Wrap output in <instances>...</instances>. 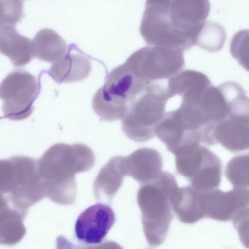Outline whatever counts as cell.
I'll return each mask as SVG.
<instances>
[{
  "mask_svg": "<svg viewBox=\"0 0 249 249\" xmlns=\"http://www.w3.org/2000/svg\"><path fill=\"white\" fill-rule=\"evenodd\" d=\"M210 9L209 0H146L140 32L149 45L186 51L196 45Z\"/></svg>",
  "mask_w": 249,
  "mask_h": 249,
  "instance_id": "1",
  "label": "cell"
},
{
  "mask_svg": "<svg viewBox=\"0 0 249 249\" xmlns=\"http://www.w3.org/2000/svg\"><path fill=\"white\" fill-rule=\"evenodd\" d=\"M178 188L175 177L161 172L155 179L142 183L137 194L143 232L151 247L161 244L167 235L173 214L171 197Z\"/></svg>",
  "mask_w": 249,
  "mask_h": 249,
  "instance_id": "2",
  "label": "cell"
},
{
  "mask_svg": "<svg viewBox=\"0 0 249 249\" xmlns=\"http://www.w3.org/2000/svg\"><path fill=\"white\" fill-rule=\"evenodd\" d=\"M147 85L137 78L124 63L114 68L104 85L94 94L92 107L102 119H122L128 105L146 89Z\"/></svg>",
  "mask_w": 249,
  "mask_h": 249,
  "instance_id": "3",
  "label": "cell"
},
{
  "mask_svg": "<svg viewBox=\"0 0 249 249\" xmlns=\"http://www.w3.org/2000/svg\"><path fill=\"white\" fill-rule=\"evenodd\" d=\"M170 98L167 87L151 84L128 106L122 119V128L125 135L137 142L151 139L155 129L163 118L166 102Z\"/></svg>",
  "mask_w": 249,
  "mask_h": 249,
  "instance_id": "4",
  "label": "cell"
},
{
  "mask_svg": "<svg viewBox=\"0 0 249 249\" xmlns=\"http://www.w3.org/2000/svg\"><path fill=\"white\" fill-rule=\"evenodd\" d=\"M183 51L180 49L149 45L133 53L124 63L132 74L147 86L168 80L183 69Z\"/></svg>",
  "mask_w": 249,
  "mask_h": 249,
  "instance_id": "5",
  "label": "cell"
},
{
  "mask_svg": "<svg viewBox=\"0 0 249 249\" xmlns=\"http://www.w3.org/2000/svg\"><path fill=\"white\" fill-rule=\"evenodd\" d=\"M38 91V82L30 73L15 71L9 73L0 87L4 117L13 121L29 117L33 112V104Z\"/></svg>",
  "mask_w": 249,
  "mask_h": 249,
  "instance_id": "6",
  "label": "cell"
},
{
  "mask_svg": "<svg viewBox=\"0 0 249 249\" xmlns=\"http://www.w3.org/2000/svg\"><path fill=\"white\" fill-rule=\"evenodd\" d=\"M115 215L112 209L102 203L92 205L77 217L74 226L76 239L88 245L102 242L114 225Z\"/></svg>",
  "mask_w": 249,
  "mask_h": 249,
  "instance_id": "7",
  "label": "cell"
},
{
  "mask_svg": "<svg viewBox=\"0 0 249 249\" xmlns=\"http://www.w3.org/2000/svg\"><path fill=\"white\" fill-rule=\"evenodd\" d=\"M205 217L218 221L232 220L242 209L249 205V190L234 187L225 192L215 189L204 192Z\"/></svg>",
  "mask_w": 249,
  "mask_h": 249,
  "instance_id": "8",
  "label": "cell"
},
{
  "mask_svg": "<svg viewBox=\"0 0 249 249\" xmlns=\"http://www.w3.org/2000/svg\"><path fill=\"white\" fill-rule=\"evenodd\" d=\"M213 137L215 144L231 152L249 149V119L226 118L214 125Z\"/></svg>",
  "mask_w": 249,
  "mask_h": 249,
  "instance_id": "9",
  "label": "cell"
},
{
  "mask_svg": "<svg viewBox=\"0 0 249 249\" xmlns=\"http://www.w3.org/2000/svg\"><path fill=\"white\" fill-rule=\"evenodd\" d=\"M173 153L176 157L177 172L189 179L219 160L214 153L198 143L181 146Z\"/></svg>",
  "mask_w": 249,
  "mask_h": 249,
  "instance_id": "10",
  "label": "cell"
},
{
  "mask_svg": "<svg viewBox=\"0 0 249 249\" xmlns=\"http://www.w3.org/2000/svg\"><path fill=\"white\" fill-rule=\"evenodd\" d=\"M171 203L183 223H194L205 217L204 192L191 185L178 187L171 197Z\"/></svg>",
  "mask_w": 249,
  "mask_h": 249,
  "instance_id": "11",
  "label": "cell"
},
{
  "mask_svg": "<svg viewBox=\"0 0 249 249\" xmlns=\"http://www.w3.org/2000/svg\"><path fill=\"white\" fill-rule=\"evenodd\" d=\"M127 176L140 183L150 181L161 172L162 160L160 153L153 148L137 149L125 157Z\"/></svg>",
  "mask_w": 249,
  "mask_h": 249,
  "instance_id": "12",
  "label": "cell"
},
{
  "mask_svg": "<svg viewBox=\"0 0 249 249\" xmlns=\"http://www.w3.org/2000/svg\"><path fill=\"white\" fill-rule=\"evenodd\" d=\"M0 52L16 67L25 65L34 57L32 41L19 34L12 25H0Z\"/></svg>",
  "mask_w": 249,
  "mask_h": 249,
  "instance_id": "13",
  "label": "cell"
},
{
  "mask_svg": "<svg viewBox=\"0 0 249 249\" xmlns=\"http://www.w3.org/2000/svg\"><path fill=\"white\" fill-rule=\"evenodd\" d=\"M91 70L88 58L78 54L67 53L53 63L48 73L57 83H71L84 79Z\"/></svg>",
  "mask_w": 249,
  "mask_h": 249,
  "instance_id": "14",
  "label": "cell"
},
{
  "mask_svg": "<svg viewBox=\"0 0 249 249\" xmlns=\"http://www.w3.org/2000/svg\"><path fill=\"white\" fill-rule=\"evenodd\" d=\"M32 41L34 57L44 61L54 62L64 55L67 51L65 41L52 29L40 30Z\"/></svg>",
  "mask_w": 249,
  "mask_h": 249,
  "instance_id": "15",
  "label": "cell"
},
{
  "mask_svg": "<svg viewBox=\"0 0 249 249\" xmlns=\"http://www.w3.org/2000/svg\"><path fill=\"white\" fill-rule=\"evenodd\" d=\"M127 176L125 157L111 159L104 169L101 177V186L104 193L112 198L118 191Z\"/></svg>",
  "mask_w": 249,
  "mask_h": 249,
  "instance_id": "16",
  "label": "cell"
},
{
  "mask_svg": "<svg viewBox=\"0 0 249 249\" xmlns=\"http://www.w3.org/2000/svg\"><path fill=\"white\" fill-rule=\"evenodd\" d=\"M226 39L224 28L219 23L206 21L197 40L196 45L209 52L220 51Z\"/></svg>",
  "mask_w": 249,
  "mask_h": 249,
  "instance_id": "17",
  "label": "cell"
},
{
  "mask_svg": "<svg viewBox=\"0 0 249 249\" xmlns=\"http://www.w3.org/2000/svg\"><path fill=\"white\" fill-rule=\"evenodd\" d=\"M225 173L234 187L249 190V153L231 159L227 164Z\"/></svg>",
  "mask_w": 249,
  "mask_h": 249,
  "instance_id": "18",
  "label": "cell"
},
{
  "mask_svg": "<svg viewBox=\"0 0 249 249\" xmlns=\"http://www.w3.org/2000/svg\"><path fill=\"white\" fill-rule=\"evenodd\" d=\"M230 53L246 71H249V29L236 33L231 38Z\"/></svg>",
  "mask_w": 249,
  "mask_h": 249,
  "instance_id": "19",
  "label": "cell"
},
{
  "mask_svg": "<svg viewBox=\"0 0 249 249\" xmlns=\"http://www.w3.org/2000/svg\"><path fill=\"white\" fill-rule=\"evenodd\" d=\"M0 25L15 26L23 16V3L21 0H0Z\"/></svg>",
  "mask_w": 249,
  "mask_h": 249,
  "instance_id": "20",
  "label": "cell"
},
{
  "mask_svg": "<svg viewBox=\"0 0 249 249\" xmlns=\"http://www.w3.org/2000/svg\"><path fill=\"white\" fill-rule=\"evenodd\" d=\"M231 220L242 244L249 248V205L240 210Z\"/></svg>",
  "mask_w": 249,
  "mask_h": 249,
  "instance_id": "21",
  "label": "cell"
}]
</instances>
